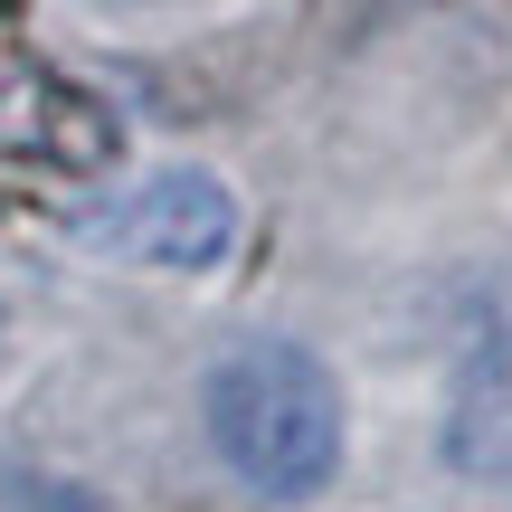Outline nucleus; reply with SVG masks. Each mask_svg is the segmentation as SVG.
<instances>
[{
	"label": "nucleus",
	"mask_w": 512,
	"mask_h": 512,
	"mask_svg": "<svg viewBox=\"0 0 512 512\" xmlns=\"http://www.w3.org/2000/svg\"><path fill=\"white\" fill-rule=\"evenodd\" d=\"M446 465L475 484H512V332L475 351L456 370V399H446Z\"/></svg>",
	"instance_id": "3"
},
{
	"label": "nucleus",
	"mask_w": 512,
	"mask_h": 512,
	"mask_svg": "<svg viewBox=\"0 0 512 512\" xmlns=\"http://www.w3.org/2000/svg\"><path fill=\"white\" fill-rule=\"evenodd\" d=\"M95 247L133 256V266H171V275H209L228 247H238V190L200 162L143 171L124 200L95 219Z\"/></svg>",
	"instance_id": "2"
},
{
	"label": "nucleus",
	"mask_w": 512,
	"mask_h": 512,
	"mask_svg": "<svg viewBox=\"0 0 512 512\" xmlns=\"http://www.w3.org/2000/svg\"><path fill=\"white\" fill-rule=\"evenodd\" d=\"M114 10H143V0H114Z\"/></svg>",
	"instance_id": "4"
},
{
	"label": "nucleus",
	"mask_w": 512,
	"mask_h": 512,
	"mask_svg": "<svg viewBox=\"0 0 512 512\" xmlns=\"http://www.w3.org/2000/svg\"><path fill=\"white\" fill-rule=\"evenodd\" d=\"M200 427L219 465L266 503H313L342 475V389L304 342H238L200 380Z\"/></svg>",
	"instance_id": "1"
}]
</instances>
